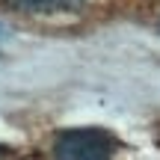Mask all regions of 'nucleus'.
Masks as SVG:
<instances>
[{
  "label": "nucleus",
  "mask_w": 160,
  "mask_h": 160,
  "mask_svg": "<svg viewBox=\"0 0 160 160\" xmlns=\"http://www.w3.org/2000/svg\"><path fill=\"white\" fill-rule=\"evenodd\" d=\"M116 151V139L101 128H71L53 139L57 160H110Z\"/></svg>",
  "instance_id": "nucleus-1"
},
{
  "label": "nucleus",
  "mask_w": 160,
  "mask_h": 160,
  "mask_svg": "<svg viewBox=\"0 0 160 160\" xmlns=\"http://www.w3.org/2000/svg\"><path fill=\"white\" fill-rule=\"evenodd\" d=\"M3 3L15 6L21 12H42V15H51V12H77L83 6V0H3Z\"/></svg>",
  "instance_id": "nucleus-2"
},
{
  "label": "nucleus",
  "mask_w": 160,
  "mask_h": 160,
  "mask_svg": "<svg viewBox=\"0 0 160 160\" xmlns=\"http://www.w3.org/2000/svg\"><path fill=\"white\" fill-rule=\"evenodd\" d=\"M0 36H3V27H0Z\"/></svg>",
  "instance_id": "nucleus-3"
}]
</instances>
